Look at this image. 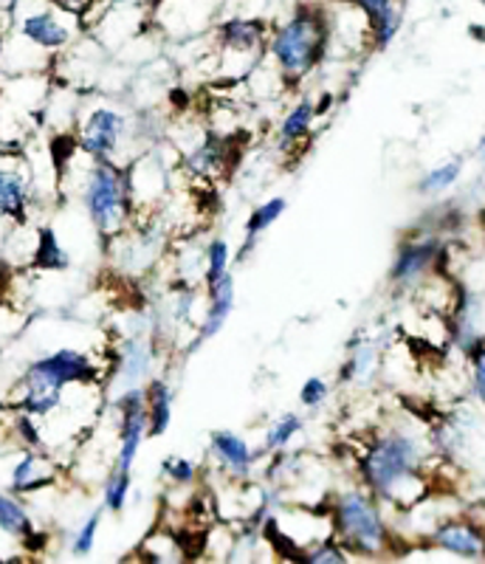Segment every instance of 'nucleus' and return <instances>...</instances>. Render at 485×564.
<instances>
[{
    "label": "nucleus",
    "instance_id": "33",
    "mask_svg": "<svg viewBox=\"0 0 485 564\" xmlns=\"http://www.w3.org/2000/svg\"><path fill=\"white\" fill-rule=\"evenodd\" d=\"M300 404L305 410H320V406L327 404V398H331V381L322 379V376H311V379L302 381L300 387Z\"/></svg>",
    "mask_w": 485,
    "mask_h": 564
},
{
    "label": "nucleus",
    "instance_id": "20",
    "mask_svg": "<svg viewBox=\"0 0 485 564\" xmlns=\"http://www.w3.org/2000/svg\"><path fill=\"white\" fill-rule=\"evenodd\" d=\"M32 195L34 178L29 164H3L0 167V218L26 224Z\"/></svg>",
    "mask_w": 485,
    "mask_h": 564
},
{
    "label": "nucleus",
    "instance_id": "7",
    "mask_svg": "<svg viewBox=\"0 0 485 564\" xmlns=\"http://www.w3.org/2000/svg\"><path fill=\"white\" fill-rule=\"evenodd\" d=\"M74 139L77 148L85 155L96 161H119V164H130V135H133V124L125 110L114 108L108 102H96L90 108H83L77 113V124H74Z\"/></svg>",
    "mask_w": 485,
    "mask_h": 564
},
{
    "label": "nucleus",
    "instance_id": "31",
    "mask_svg": "<svg viewBox=\"0 0 485 564\" xmlns=\"http://www.w3.org/2000/svg\"><path fill=\"white\" fill-rule=\"evenodd\" d=\"M351 551H347L342 542H338L336 536H327L322 539V542H316L313 547H308L305 551V558L302 562L308 564H345L351 562Z\"/></svg>",
    "mask_w": 485,
    "mask_h": 564
},
{
    "label": "nucleus",
    "instance_id": "11",
    "mask_svg": "<svg viewBox=\"0 0 485 564\" xmlns=\"http://www.w3.org/2000/svg\"><path fill=\"white\" fill-rule=\"evenodd\" d=\"M209 460L224 475L226 482H249L255 477L257 466L266 463L269 452L262 446H251L240 432L215 430L209 435Z\"/></svg>",
    "mask_w": 485,
    "mask_h": 564
},
{
    "label": "nucleus",
    "instance_id": "15",
    "mask_svg": "<svg viewBox=\"0 0 485 564\" xmlns=\"http://www.w3.org/2000/svg\"><path fill=\"white\" fill-rule=\"evenodd\" d=\"M204 296H206L204 316H201V322L195 325V334H192V339L186 341V347H184L186 356L198 352L201 347L209 345L212 339H217V336H220V330L229 325L231 314H235V305H237L235 274H226L224 280L217 282L215 289L204 291Z\"/></svg>",
    "mask_w": 485,
    "mask_h": 564
},
{
    "label": "nucleus",
    "instance_id": "14",
    "mask_svg": "<svg viewBox=\"0 0 485 564\" xmlns=\"http://www.w3.org/2000/svg\"><path fill=\"white\" fill-rule=\"evenodd\" d=\"M71 20H79L77 14L63 12L52 3V9H34V12L23 14L18 23V32L26 40H32L37 48H43L45 54L60 57V54L68 52V45L74 43V26Z\"/></svg>",
    "mask_w": 485,
    "mask_h": 564
},
{
    "label": "nucleus",
    "instance_id": "27",
    "mask_svg": "<svg viewBox=\"0 0 485 564\" xmlns=\"http://www.w3.org/2000/svg\"><path fill=\"white\" fill-rule=\"evenodd\" d=\"M231 263H235V254H231L229 240L212 238L204 246V280H201L204 291L215 289L226 274H231Z\"/></svg>",
    "mask_w": 485,
    "mask_h": 564
},
{
    "label": "nucleus",
    "instance_id": "4",
    "mask_svg": "<svg viewBox=\"0 0 485 564\" xmlns=\"http://www.w3.org/2000/svg\"><path fill=\"white\" fill-rule=\"evenodd\" d=\"M331 54V12L320 3H300L271 26L266 59L274 65L285 88L305 83Z\"/></svg>",
    "mask_w": 485,
    "mask_h": 564
},
{
    "label": "nucleus",
    "instance_id": "9",
    "mask_svg": "<svg viewBox=\"0 0 485 564\" xmlns=\"http://www.w3.org/2000/svg\"><path fill=\"white\" fill-rule=\"evenodd\" d=\"M116 410V457L114 466L133 471L139 452L144 441L150 437V417H148V401H144V387H130V390L119 392L114 401Z\"/></svg>",
    "mask_w": 485,
    "mask_h": 564
},
{
    "label": "nucleus",
    "instance_id": "18",
    "mask_svg": "<svg viewBox=\"0 0 485 564\" xmlns=\"http://www.w3.org/2000/svg\"><path fill=\"white\" fill-rule=\"evenodd\" d=\"M322 108L316 99L302 97L297 99L277 122V150L282 155H302L311 144L313 133H316V122H320Z\"/></svg>",
    "mask_w": 485,
    "mask_h": 564
},
{
    "label": "nucleus",
    "instance_id": "19",
    "mask_svg": "<svg viewBox=\"0 0 485 564\" xmlns=\"http://www.w3.org/2000/svg\"><path fill=\"white\" fill-rule=\"evenodd\" d=\"M60 480V466L54 455L43 449H20V457L9 468V491L18 497L45 491Z\"/></svg>",
    "mask_w": 485,
    "mask_h": 564
},
{
    "label": "nucleus",
    "instance_id": "8",
    "mask_svg": "<svg viewBox=\"0 0 485 564\" xmlns=\"http://www.w3.org/2000/svg\"><path fill=\"white\" fill-rule=\"evenodd\" d=\"M446 260V246L432 231H412L396 246L390 271H387V285L396 296L418 294V291L443 271Z\"/></svg>",
    "mask_w": 485,
    "mask_h": 564
},
{
    "label": "nucleus",
    "instance_id": "5",
    "mask_svg": "<svg viewBox=\"0 0 485 564\" xmlns=\"http://www.w3.org/2000/svg\"><path fill=\"white\" fill-rule=\"evenodd\" d=\"M79 204H83L88 224L105 243L119 238L136 224L139 206L130 186L128 164L119 161H96L85 155V167L79 173Z\"/></svg>",
    "mask_w": 485,
    "mask_h": 564
},
{
    "label": "nucleus",
    "instance_id": "12",
    "mask_svg": "<svg viewBox=\"0 0 485 564\" xmlns=\"http://www.w3.org/2000/svg\"><path fill=\"white\" fill-rule=\"evenodd\" d=\"M237 164V144L231 135L206 130L192 148L181 153V167L192 181H220Z\"/></svg>",
    "mask_w": 485,
    "mask_h": 564
},
{
    "label": "nucleus",
    "instance_id": "34",
    "mask_svg": "<svg viewBox=\"0 0 485 564\" xmlns=\"http://www.w3.org/2000/svg\"><path fill=\"white\" fill-rule=\"evenodd\" d=\"M351 7H356L358 12L367 18V23H376L378 18H384V14L390 12L392 7H398L401 0H347Z\"/></svg>",
    "mask_w": 485,
    "mask_h": 564
},
{
    "label": "nucleus",
    "instance_id": "30",
    "mask_svg": "<svg viewBox=\"0 0 485 564\" xmlns=\"http://www.w3.org/2000/svg\"><path fill=\"white\" fill-rule=\"evenodd\" d=\"M103 513H105V508H96V511H90L88 517L79 522L77 531H74V536H71V542H68V547L74 556L85 558L94 553L96 536H99V528H103Z\"/></svg>",
    "mask_w": 485,
    "mask_h": 564
},
{
    "label": "nucleus",
    "instance_id": "3",
    "mask_svg": "<svg viewBox=\"0 0 485 564\" xmlns=\"http://www.w3.org/2000/svg\"><path fill=\"white\" fill-rule=\"evenodd\" d=\"M103 365L90 352L77 347H60L45 352L23 370L18 387H14V412H29L34 417H52L63 410L65 392L71 387H96L103 384Z\"/></svg>",
    "mask_w": 485,
    "mask_h": 564
},
{
    "label": "nucleus",
    "instance_id": "22",
    "mask_svg": "<svg viewBox=\"0 0 485 564\" xmlns=\"http://www.w3.org/2000/svg\"><path fill=\"white\" fill-rule=\"evenodd\" d=\"M0 536L12 539L14 545H37V539H43V533L34 525V517L29 513V508L20 502V497L14 491H0Z\"/></svg>",
    "mask_w": 485,
    "mask_h": 564
},
{
    "label": "nucleus",
    "instance_id": "36",
    "mask_svg": "<svg viewBox=\"0 0 485 564\" xmlns=\"http://www.w3.org/2000/svg\"><path fill=\"white\" fill-rule=\"evenodd\" d=\"M474 159H477V164H479V167L485 170V133L479 135L477 148H474Z\"/></svg>",
    "mask_w": 485,
    "mask_h": 564
},
{
    "label": "nucleus",
    "instance_id": "29",
    "mask_svg": "<svg viewBox=\"0 0 485 564\" xmlns=\"http://www.w3.org/2000/svg\"><path fill=\"white\" fill-rule=\"evenodd\" d=\"M161 477L173 488H195L201 482V466L192 457L170 455L161 460Z\"/></svg>",
    "mask_w": 485,
    "mask_h": 564
},
{
    "label": "nucleus",
    "instance_id": "1",
    "mask_svg": "<svg viewBox=\"0 0 485 564\" xmlns=\"http://www.w3.org/2000/svg\"><path fill=\"white\" fill-rule=\"evenodd\" d=\"M441 460L446 457L434 449L432 432L412 421H390L364 437L353 471L384 506L401 513L432 494L434 466Z\"/></svg>",
    "mask_w": 485,
    "mask_h": 564
},
{
    "label": "nucleus",
    "instance_id": "6",
    "mask_svg": "<svg viewBox=\"0 0 485 564\" xmlns=\"http://www.w3.org/2000/svg\"><path fill=\"white\" fill-rule=\"evenodd\" d=\"M271 26L262 18H231L215 23V54H217V77L229 83H246L251 70L266 59Z\"/></svg>",
    "mask_w": 485,
    "mask_h": 564
},
{
    "label": "nucleus",
    "instance_id": "32",
    "mask_svg": "<svg viewBox=\"0 0 485 564\" xmlns=\"http://www.w3.org/2000/svg\"><path fill=\"white\" fill-rule=\"evenodd\" d=\"M468 365V384H472V395L477 398L485 410V339L477 341L472 350L463 356Z\"/></svg>",
    "mask_w": 485,
    "mask_h": 564
},
{
    "label": "nucleus",
    "instance_id": "23",
    "mask_svg": "<svg viewBox=\"0 0 485 564\" xmlns=\"http://www.w3.org/2000/svg\"><path fill=\"white\" fill-rule=\"evenodd\" d=\"M144 401H148V417H150V437H164L170 423H173L175 412V390L173 384L161 376L144 384Z\"/></svg>",
    "mask_w": 485,
    "mask_h": 564
},
{
    "label": "nucleus",
    "instance_id": "2",
    "mask_svg": "<svg viewBox=\"0 0 485 564\" xmlns=\"http://www.w3.org/2000/svg\"><path fill=\"white\" fill-rule=\"evenodd\" d=\"M333 536L351 551L353 558H390L398 556L401 533L396 528V511L384 506L370 488L353 480L327 497Z\"/></svg>",
    "mask_w": 485,
    "mask_h": 564
},
{
    "label": "nucleus",
    "instance_id": "28",
    "mask_svg": "<svg viewBox=\"0 0 485 564\" xmlns=\"http://www.w3.org/2000/svg\"><path fill=\"white\" fill-rule=\"evenodd\" d=\"M133 491V471H125L119 466H110L103 480V508L108 513H121L130 502Z\"/></svg>",
    "mask_w": 485,
    "mask_h": 564
},
{
    "label": "nucleus",
    "instance_id": "13",
    "mask_svg": "<svg viewBox=\"0 0 485 564\" xmlns=\"http://www.w3.org/2000/svg\"><path fill=\"white\" fill-rule=\"evenodd\" d=\"M384 367V341L376 334L358 330L351 336L345 350V361L338 367L336 379L342 387L367 390L378 381Z\"/></svg>",
    "mask_w": 485,
    "mask_h": 564
},
{
    "label": "nucleus",
    "instance_id": "26",
    "mask_svg": "<svg viewBox=\"0 0 485 564\" xmlns=\"http://www.w3.org/2000/svg\"><path fill=\"white\" fill-rule=\"evenodd\" d=\"M71 254L63 243H60L57 231L52 226H40L37 235V249H34V263L32 269L37 271H68Z\"/></svg>",
    "mask_w": 485,
    "mask_h": 564
},
{
    "label": "nucleus",
    "instance_id": "24",
    "mask_svg": "<svg viewBox=\"0 0 485 564\" xmlns=\"http://www.w3.org/2000/svg\"><path fill=\"white\" fill-rule=\"evenodd\" d=\"M463 170H466V159L463 155H452V159L434 164V167H429L418 178V195H423V198H441V195L452 193L457 181L463 178Z\"/></svg>",
    "mask_w": 485,
    "mask_h": 564
},
{
    "label": "nucleus",
    "instance_id": "17",
    "mask_svg": "<svg viewBox=\"0 0 485 564\" xmlns=\"http://www.w3.org/2000/svg\"><path fill=\"white\" fill-rule=\"evenodd\" d=\"M449 341L457 347L463 356L472 350L477 341L485 339V300L477 291H468L457 285V296L446 316Z\"/></svg>",
    "mask_w": 485,
    "mask_h": 564
},
{
    "label": "nucleus",
    "instance_id": "35",
    "mask_svg": "<svg viewBox=\"0 0 485 564\" xmlns=\"http://www.w3.org/2000/svg\"><path fill=\"white\" fill-rule=\"evenodd\" d=\"M54 7L63 9V12H71V14H77L79 20L85 18V14L90 12V9L96 7V0H52Z\"/></svg>",
    "mask_w": 485,
    "mask_h": 564
},
{
    "label": "nucleus",
    "instance_id": "16",
    "mask_svg": "<svg viewBox=\"0 0 485 564\" xmlns=\"http://www.w3.org/2000/svg\"><path fill=\"white\" fill-rule=\"evenodd\" d=\"M155 370V341L150 336H128L116 352L114 365L108 370V379L121 387V392L130 387H144L153 379Z\"/></svg>",
    "mask_w": 485,
    "mask_h": 564
},
{
    "label": "nucleus",
    "instance_id": "10",
    "mask_svg": "<svg viewBox=\"0 0 485 564\" xmlns=\"http://www.w3.org/2000/svg\"><path fill=\"white\" fill-rule=\"evenodd\" d=\"M429 547L466 562H483L485 558V522L472 513H449L423 539Z\"/></svg>",
    "mask_w": 485,
    "mask_h": 564
},
{
    "label": "nucleus",
    "instance_id": "25",
    "mask_svg": "<svg viewBox=\"0 0 485 564\" xmlns=\"http://www.w3.org/2000/svg\"><path fill=\"white\" fill-rule=\"evenodd\" d=\"M302 432H305V417L294 410L282 412V415H277L274 421L266 426V432H262V449L269 452V455L271 452L291 449Z\"/></svg>",
    "mask_w": 485,
    "mask_h": 564
},
{
    "label": "nucleus",
    "instance_id": "21",
    "mask_svg": "<svg viewBox=\"0 0 485 564\" xmlns=\"http://www.w3.org/2000/svg\"><path fill=\"white\" fill-rule=\"evenodd\" d=\"M288 212V198L285 195H274V198H266L262 204H257L255 209L249 212V218L242 224V240H240V249L235 254V263L242 265L249 263L251 257H255L257 246H260L262 235L277 224Z\"/></svg>",
    "mask_w": 485,
    "mask_h": 564
}]
</instances>
